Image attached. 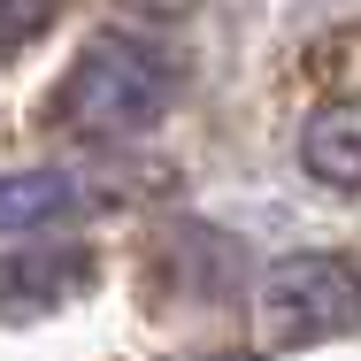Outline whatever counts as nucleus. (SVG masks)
<instances>
[{"instance_id": "1", "label": "nucleus", "mask_w": 361, "mask_h": 361, "mask_svg": "<svg viewBox=\"0 0 361 361\" xmlns=\"http://www.w3.org/2000/svg\"><path fill=\"white\" fill-rule=\"evenodd\" d=\"M169 92H177V77L169 62L131 39V31H100V39H85V54L70 62V77L54 85V123L77 131V139H146L154 123H161V108H169Z\"/></svg>"}, {"instance_id": "2", "label": "nucleus", "mask_w": 361, "mask_h": 361, "mask_svg": "<svg viewBox=\"0 0 361 361\" xmlns=\"http://www.w3.org/2000/svg\"><path fill=\"white\" fill-rule=\"evenodd\" d=\"M262 338L269 346H323L361 331V262L346 254H285L254 292Z\"/></svg>"}, {"instance_id": "3", "label": "nucleus", "mask_w": 361, "mask_h": 361, "mask_svg": "<svg viewBox=\"0 0 361 361\" xmlns=\"http://www.w3.org/2000/svg\"><path fill=\"white\" fill-rule=\"evenodd\" d=\"M92 285V254L85 246H23L0 262V315H47Z\"/></svg>"}, {"instance_id": "4", "label": "nucleus", "mask_w": 361, "mask_h": 361, "mask_svg": "<svg viewBox=\"0 0 361 361\" xmlns=\"http://www.w3.org/2000/svg\"><path fill=\"white\" fill-rule=\"evenodd\" d=\"M300 161H307L315 185H331V192H361V100H331V108H315L307 131H300Z\"/></svg>"}, {"instance_id": "5", "label": "nucleus", "mask_w": 361, "mask_h": 361, "mask_svg": "<svg viewBox=\"0 0 361 361\" xmlns=\"http://www.w3.org/2000/svg\"><path fill=\"white\" fill-rule=\"evenodd\" d=\"M92 192L77 185L70 169H8L0 177V238L8 231H47V223L77 216Z\"/></svg>"}, {"instance_id": "6", "label": "nucleus", "mask_w": 361, "mask_h": 361, "mask_svg": "<svg viewBox=\"0 0 361 361\" xmlns=\"http://www.w3.org/2000/svg\"><path fill=\"white\" fill-rule=\"evenodd\" d=\"M54 23V0H0V54H16L23 39H39Z\"/></svg>"}, {"instance_id": "7", "label": "nucleus", "mask_w": 361, "mask_h": 361, "mask_svg": "<svg viewBox=\"0 0 361 361\" xmlns=\"http://www.w3.org/2000/svg\"><path fill=\"white\" fill-rule=\"evenodd\" d=\"M200 361H254V354H200Z\"/></svg>"}]
</instances>
